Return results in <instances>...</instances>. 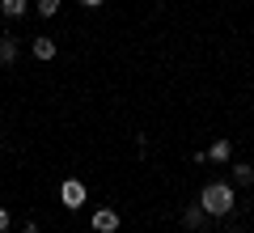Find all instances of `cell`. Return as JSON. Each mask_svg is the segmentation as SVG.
I'll use <instances>...</instances> for the list:
<instances>
[{"mask_svg": "<svg viewBox=\"0 0 254 233\" xmlns=\"http://www.w3.org/2000/svg\"><path fill=\"white\" fill-rule=\"evenodd\" d=\"M233 182H237V187H250V182H254V165L237 161V165H233Z\"/></svg>", "mask_w": 254, "mask_h": 233, "instance_id": "cell-8", "label": "cell"}, {"mask_svg": "<svg viewBox=\"0 0 254 233\" xmlns=\"http://www.w3.org/2000/svg\"><path fill=\"white\" fill-rule=\"evenodd\" d=\"M13 60H17V38L0 34V68H13Z\"/></svg>", "mask_w": 254, "mask_h": 233, "instance_id": "cell-5", "label": "cell"}, {"mask_svg": "<svg viewBox=\"0 0 254 233\" xmlns=\"http://www.w3.org/2000/svg\"><path fill=\"white\" fill-rule=\"evenodd\" d=\"M85 199H89V191H85L81 178H64V182H60V204L68 208V212H76Z\"/></svg>", "mask_w": 254, "mask_h": 233, "instance_id": "cell-2", "label": "cell"}, {"mask_svg": "<svg viewBox=\"0 0 254 233\" xmlns=\"http://www.w3.org/2000/svg\"><path fill=\"white\" fill-rule=\"evenodd\" d=\"M60 13V0H38V17H55Z\"/></svg>", "mask_w": 254, "mask_h": 233, "instance_id": "cell-10", "label": "cell"}, {"mask_svg": "<svg viewBox=\"0 0 254 233\" xmlns=\"http://www.w3.org/2000/svg\"><path fill=\"white\" fill-rule=\"evenodd\" d=\"M30 51H34V60H43V64L55 60V38H51V34H38L34 43H30Z\"/></svg>", "mask_w": 254, "mask_h": 233, "instance_id": "cell-4", "label": "cell"}, {"mask_svg": "<svg viewBox=\"0 0 254 233\" xmlns=\"http://www.w3.org/2000/svg\"><path fill=\"white\" fill-rule=\"evenodd\" d=\"M9 225H13V212H9V208H4V204H0V233L9 229Z\"/></svg>", "mask_w": 254, "mask_h": 233, "instance_id": "cell-11", "label": "cell"}, {"mask_svg": "<svg viewBox=\"0 0 254 233\" xmlns=\"http://www.w3.org/2000/svg\"><path fill=\"white\" fill-rule=\"evenodd\" d=\"M89 225H93V233H115L119 229V212L102 204V208H93V221Z\"/></svg>", "mask_w": 254, "mask_h": 233, "instance_id": "cell-3", "label": "cell"}, {"mask_svg": "<svg viewBox=\"0 0 254 233\" xmlns=\"http://www.w3.org/2000/svg\"><path fill=\"white\" fill-rule=\"evenodd\" d=\"M182 225H190V229H203V225H208V212H203L199 204H190L187 212H182Z\"/></svg>", "mask_w": 254, "mask_h": 233, "instance_id": "cell-6", "label": "cell"}, {"mask_svg": "<svg viewBox=\"0 0 254 233\" xmlns=\"http://www.w3.org/2000/svg\"><path fill=\"white\" fill-rule=\"evenodd\" d=\"M233 204H237V195H233L229 182H208V187L199 191V208L208 216H229V212H233Z\"/></svg>", "mask_w": 254, "mask_h": 233, "instance_id": "cell-1", "label": "cell"}, {"mask_svg": "<svg viewBox=\"0 0 254 233\" xmlns=\"http://www.w3.org/2000/svg\"><path fill=\"white\" fill-rule=\"evenodd\" d=\"M81 4H89V9H98V4H102V0H81Z\"/></svg>", "mask_w": 254, "mask_h": 233, "instance_id": "cell-12", "label": "cell"}, {"mask_svg": "<svg viewBox=\"0 0 254 233\" xmlns=\"http://www.w3.org/2000/svg\"><path fill=\"white\" fill-rule=\"evenodd\" d=\"M229 157H233V144H229V140H216L208 149V161H229Z\"/></svg>", "mask_w": 254, "mask_h": 233, "instance_id": "cell-7", "label": "cell"}, {"mask_svg": "<svg viewBox=\"0 0 254 233\" xmlns=\"http://www.w3.org/2000/svg\"><path fill=\"white\" fill-rule=\"evenodd\" d=\"M0 13L4 17H21L26 13V0H0Z\"/></svg>", "mask_w": 254, "mask_h": 233, "instance_id": "cell-9", "label": "cell"}]
</instances>
